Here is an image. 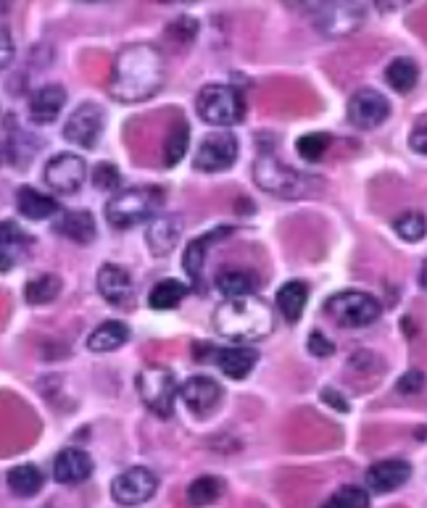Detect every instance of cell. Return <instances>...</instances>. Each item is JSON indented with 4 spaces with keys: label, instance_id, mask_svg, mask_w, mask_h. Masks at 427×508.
<instances>
[{
    "label": "cell",
    "instance_id": "1",
    "mask_svg": "<svg viewBox=\"0 0 427 508\" xmlns=\"http://www.w3.org/2000/svg\"><path fill=\"white\" fill-rule=\"evenodd\" d=\"M164 79L166 66L161 50L148 42H138L119 50L109 92L119 103H143L164 87Z\"/></svg>",
    "mask_w": 427,
    "mask_h": 508
},
{
    "label": "cell",
    "instance_id": "2",
    "mask_svg": "<svg viewBox=\"0 0 427 508\" xmlns=\"http://www.w3.org/2000/svg\"><path fill=\"white\" fill-rule=\"evenodd\" d=\"M211 324L227 340H264L272 335L274 311L259 295L227 298L217 306Z\"/></svg>",
    "mask_w": 427,
    "mask_h": 508
},
{
    "label": "cell",
    "instance_id": "3",
    "mask_svg": "<svg viewBox=\"0 0 427 508\" xmlns=\"http://www.w3.org/2000/svg\"><path fill=\"white\" fill-rule=\"evenodd\" d=\"M254 182L264 193H272V196L285 197V200H298V197L314 196L316 188H319L316 177L285 166L272 153H262V156L254 161Z\"/></svg>",
    "mask_w": 427,
    "mask_h": 508
},
{
    "label": "cell",
    "instance_id": "4",
    "mask_svg": "<svg viewBox=\"0 0 427 508\" xmlns=\"http://www.w3.org/2000/svg\"><path fill=\"white\" fill-rule=\"evenodd\" d=\"M161 203H164L161 188L140 185V188L119 190L106 203V222L114 230H129V227L151 219Z\"/></svg>",
    "mask_w": 427,
    "mask_h": 508
},
{
    "label": "cell",
    "instance_id": "5",
    "mask_svg": "<svg viewBox=\"0 0 427 508\" xmlns=\"http://www.w3.org/2000/svg\"><path fill=\"white\" fill-rule=\"evenodd\" d=\"M195 109L211 127H233L245 114L243 95L230 84H206L195 98Z\"/></svg>",
    "mask_w": 427,
    "mask_h": 508
},
{
    "label": "cell",
    "instance_id": "6",
    "mask_svg": "<svg viewBox=\"0 0 427 508\" xmlns=\"http://www.w3.org/2000/svg\"><path fill=\"white\" fill-rule=\"evenodd\" d=\"M380 303L375 295L369 293H361V290H346V293H338L333 295L327 303H325V313L346 327V329H361V327H369L380 319Z\"/></svg>",
    "mask_w": 427,
    "mask_h": 508
},
{
    "label": "cell",
    "instance_id": "7",
    "mask_svg": "<svg viewBox=\"0 0 427 508\" xmlns=\"http://www.w3.org/2000/svg\"><path fill=\"white\" fill-rule=\"evenodd\" d=\"M138 392L140 400L146 403L148 411H154L156 416H172L174 411V400H177V380L174 372L166 366H146L138 374Z\"/></svg>",
    "mask_w": 427,
    "mask_h": 508
},
{
    "label": "cell",
    "instance_id": "8",
    "mask_svg": "<svg viewBox=\"0 0 427 508\" xmlns=\"http://www.w3.org/2000/svg\"><path fill=\"white\" fill-rule=\"evenodd\" d=\"M235 161H237V137L230 129H214L198 143L193 166L203 174H217L230 169Z\"/></svg>",
    "mask_w": 427,
    "mask_h": 508
},
{
    "label": "cell",
    "instance_id": "9",
    "mask_svg": "<svg viewBox=\"0 0 427 508\" xmlns=\"http://www.w3.org/2000/svg\"><path fill=\"white\" fill-rule=\"evenodd\" d=\"M87 161L77 153H61L45 163V185L58 196H75L87 180Z\"/></svg>",
    "mask_w": 427,
    "mask_h": 508
},
{
    "label": "cell",
    "instance_id": "10",
    "mask_svg": "<svg viewBox=\"0 0 427 508\" xmlns=\"http://www.w3.org/2000/svg\"><path fill=\"white\" fill-rule=\"evenodd\" d=\"M156 487H158V477L154 471L146 467H132L114 479L111 495L119 506H140L154 498Z\"/></svg>",
    "mask_w": 427,
    "mask_h": 508
},
{
    "label": "cell",
    "instance_id": "11",
    "mask_svg": "<svg viewBox=\"0 0 427 508\" xmlns=\"http://www.w3.org/2000/svg\"><path fill=\"white\" fill-rule=\"evenodd\" d=\"M364 16H367V11L359 3H327V5L316 8L314 22L325 35L343 38V35H351L361 27Z\"/></svg>",
    "mask_w": 427,
    "mask_h": 508
},
{
    "label": "cell",
    "instance_id": "12",
    "mask_svg": "<svg viewBox=\"0 0 427 508\" xmlns=\"http://www.w3.org/2000/svg\"><path fill=\"white\" fill-rule=\"evenodd\" d=\"M349 121L356 129H378L390 117L388 98L372 87H361L351 95Z\"/></svg>",
    "mask_w": 427,
    "mask_h": 508
},
{
    "label": "cell",
    "instance_id": "13",
    "mask_svg": "<svg viewBox=\"0 0 427 508\" xmlns=\"http://www.w3.org/2000/svg\"><path fill=\"white\" fill-rule=\"evenodd\" d=\"M103 135V109L95 103H82L72 111L64 127V140L77 148H95Z\"/></svg>",
    "mask_w": 427,
    "mask_h": 508
},
{
    "label": "cell",
    "instance_id": "14",
    "mask_svg": "<svg viewBox=\"0 0 427 508\" xmlns=\"http://www.w3.org/2000/svg\"><path fill=\"white\" fill-rule=\"evenodd\" d=\"M180 398L185 400V406H188L191 414L203 419V416H209V414L217 411V406L222 400V385L217 380L206 377V374H198V377H191V380L182 382Z\"/></svg>",
    "mask_w": 427,
    "mask_h": 508
},
{
    "label": "cell",
    "instance_id": "15",
    "mask_svg": "<svg viewBox=\"0 0 427 508\" xmlns=\"http://www.w3.org/2000/svg\"><path fill=\"white\" fill-rule=\"evenodd\" d=\"M185 232V222L177 214H156L146 227V245L154 256H169Z\"/></svg>",
    "mask_w": 427,
    "mask_h": 508
},
{
    "label": "cell",
    "instance_id": "16",
    "mask_svg": "<svg viewBox=\"0 0 427 508\" xmlns=\"http://www.w3.org/2000/svg\"><path fill=\"white\" fill-rule=\"evenodd\" d=\"M3 148H5V163H11L16 169H24L27 163H32V158L38 156V140L16 124V117H5Z\"/></svg>",
    "mask_w": 427,
    "mask_h": 508
},
{
    "label": "cell",
    "instance_id": "17",
    "mask_svg": "<svg viewBox=\"0 0 427 508\" xmlns=\"http://www.w3.org/2000/svg\"><path fill=\"white\" fill-rule=\"evenodd\" d=\"M98 293L111 306H129V301H132V276L119 264H103L98 269Z\"/></svg>",
    "mask_w": 427,
    "mask_h": 508
},
{
    "label": "cell",
    "instance_id": "18",
    "mask_svg": "<svg viewBox=\"0 0 427 508\" xmlns=\"http://www.w3.org/2000/svg\"><path fill=\"white\" fill-rule=\"evenodd\" d=\"M412 477V467L401 459H388V461H378L367 469V487L375 493H393L398 487H404Z\"/></svg>",
    "mask_w": 427,
    "mask_h": 508
},
{
    "label": "cell",
    "instance_id": "19",
    "mask_svg": "<svg viewBox=\"0 0 427 508\" xmlns=\"http://www.w3.org/2000/svg\"><path fill=\"white\" fill-rule=\"evenodd\" d=\"M67 106V90L61 84H45L38 87L30 98V118L35 124H50L61 117Z\"/></svg>",
    "mask_w": 427,
    "mask_h": 508
},
{
    "label": "cell",
    "instance_id": "20",
    "mask_svg": "<svg viewBox=\"0 0 427 508\" xmlns=\"http://www.w3.org/2000/svg\"><path fill=\"white\" fill-rule=\"evenodd\" d=\"M90 474H93V459L79 448L61 451L53 461V479L61 485H79L90 479Z\"/></svg>",
    "mask_w": 427,
    "mask_h": 508
},
{
    "label": "cell",
    "instance_id": "21",
    "mask_svg": "<svg viewBox=\"0 0 427 508\" xmlns=\"http://www.w3.org/2000/svg\"><path fill=\"white\" fill-rule=\"evenodd\" d=\"M16 211L22 216L32 219V222H45V219L61 214L58 200L53 196L40 193L35 188H19V193H16Z\"/></svg>",
    "mask_w": 427,
    "mask_h": 508
},
{
    "label": "cell",
    "instance_id": "22",
    "mask_svg": "<svg viewBox=\"0 0 427 508\" xmlns=\"http://www.w3.org/2000/svg\"><path fill=\"white\" fill-rule=\"evenodd\" d=\"M56 232L77 242V245H87L95 240V219L90 211L77 208V211H61V216L56 219Z\"/></svg>",
    "mask_w": 427,
    "mask_h": 508
},
{
    "label": "cell",
    "instance_id": "23",
    "mask_svg": "<svg viewBox=\"0 0 427 508\" xmlns=\"http://www.w3.org/2000/svg\"><path fill=\"white\" fill-rule=\"evenodd\" d=\"M230 232H233V227H219V230H211L206 235H198L195 240H191V245L185 248V256H182V267H185V274L193 279V285H198V279H200L209 245L217 242V240H225Z\"/></svg>",
    "mask_w": 427,
    "mask_h": 508
},
{
    "label": "cell",
    "instance_id": "24",
    "mask_svg": "<svg viewBox=\"0 0 427 508\" xmlns=\"http://www.w3.org/2000/svg\"><path fill=\"white\" fill-rule=\"evenodd\" d=\"M219 372L230 380H245L251 374V369L256 366L259 361V353L254 348H243V346H235V348H225L214 355Z\"/></svg>",
    "mask_w": 427,
    "mask_h": 508
},
{
    "label": "cell",
    "instance_id": "25",
    "mask_svg": "<svg viewBox=\"0 0 427 508\" xmlns=\"http://www.w3.org/2000/svg\"><path fill=\"white\" fill-rule=\"evenodd\" d=\"M307 301H309V287L304 282H285L277 290V309L288 324H296L301 319Z\"/></svg>",
    "mask_w": 427,
    "mask_h": 508
},
{
    "label": "cell",
    "instance_id": "26",
    "mask_svg": "<svg viewBox=\"0 0 427 508\" xmlns=\"http://www.w3.org/2000/svg\"><path fill=\"white\" fill-rule=\"evenodd\" d=\"M129 340V329L121 321H103L87 337V348L93 353H111Z\"/></svg>",
    "mask_w": 427,
    "mask_h": 508
},
{
    "label": "cell",
    "instance_id": "27",
    "mask_svg": "<svg viewBox=\"0 0 427 508\" xmlns=\"http://www.w3.org/2000/svg\"><path fill=\"white\" fill-rule=\"evenodd\" d=\"M0 256H3V261H0V272L5 274L8 269H13L16 267V261H19V256H22V250L27 248V242H30V237L24 235L13 222H3L0 224Z\"/></svg>",
    "mask_w": 427,
    "mask_h": 508
},
{
    "label": "cell",
    "instance_id": "28",
    "mask_svg": "<svg viewBox=\"0 0 427 508\" xmlns=\"http://www.w3.org/2000/svg\"><path fill=\"white\" fill-rule=\"evenodd\" d=\"M5 485L19 498H32L42 487V471L35 464H19L5 474Z\"/></svg>",
    "mask_w": 427,
    "mask_h": 508
},
{
    "label": "cell",
    "instance_id": "29",
    "mask_svg": "<svg viewBox=\"0 0 427 508\" xmlns=\"http://www.w3.org/2000/svg\"><path fill=\"white\" fill-rule=\"evenodd\" d=\"M386 82H388L396 92H401V95L412 92L417 87V82H420V66L412 58L398 56V58H393L388 66H386Z\"/></svg>",
    "mask_w": 427,
    "mask_h": 508
},
{
    "label": "cell",
    "instance_id": "30",
    "mask_svg": "<svg viewBox=\"0 0 427 508\" xmlns=\"http://www.w3.org/2000/svg\"><path fill=\"white\" fill-rule=\"evenodd\" d=\"M188 285L180 279H161L158 285H154L151 295H148V306L156 311H169L177 309L182 303V298L188 295Z\"/></svg>",
    "mask_w": 427,
    "mask_h": 508
},
{
    "label": "cell",
    "instance_id": "31",
    "mask_svg": "<svg viewBox=\"0 0 427 508\" xmlns=\"http://www.w3.org/2000/svg\"><path fill=\"white\" fill-rule=\"evenodd\" d=\"M61 293V279L56 274H38L24 285V298L32 306H45L53 303Z\"/></svg>",
    "mask_w": 427,
    "mask_h": 508
},
{
    "label": "cell",
    "instance_id": "32",
    "mask_svg": "<svg viewBox=\"0 0 427 508\" xmlns=\"http://www.w3.org/2000/svg\"><path fill=\"white\" fill-rule=\"evenodd\" d=\"M225 495V482L219 477H198L188 487V504L193 508L211 506Z\"/></svg>",
    "mask_w": 427,
    "mask_h": 508
},
{
    "label": "cell",
    "instance_id": "33",
    "mask_svg": "<svg viewBox=\"0 0 427 508\" xmlns=\"http://www.w3.org/2000/svg\"><path fill=\"white\" fill-rule=\"evenodd\" d=\"M188 140H191V129L185 121L169 127L166 140H164V163L166 166H177L182 161L185 151H188Z\"/></svg>",
    "mask_w": 427,
    "mask_h": 508
},
{
    "label": "cell",
    "instance_id": "34",
    "mask_svg": "<svg viewBox=\"0 0 427 508\" xmlns=\"http://www.w3.org/2000/svg\"><path fill=\"white\" fill-rule=\"evenodd\" d=\"M217 287L225 298H243L254 295V276L243 269H227L217 276Z\"/></svg>",
    "mask_w": 427,
    "mask_h": 508
},
{
    "label": "cell",
    "instance_id": "35",
    "mask_svg": "<svg viewBox=\"0 0 427 508\" xmlns=\"http://www.w3.org/2000/svg\"><path fill=\"white\" fill-rule=\"evenodd\" d=\"M396 235L406 242H420L427 235V219L423 211H404L396 222H393Z\"/></svg>",
    "mask_w": 427,
    "mask_h": 508
},
{
    "label": "cell",
    "instance_id": "36",
    "mask_svg": "<svg viewBox=\"0 0 427 508\" xmlns=\"http://www.w3.org/2000/svg\"><path fill=\"white\" fill-rule=\"evenodd\" d=\"M322 508H369V495L364 487L349 485V487H341L338 493H333Z\"/></svg>",
    "mask_w": 427,
    "mask_h": 508
},
{
    "label": "cell",
    "instance_id": "37",
    "mask_svg": "<svg viewBox=\"0 0 427 508\" xmlns=\"http://www.w3.org/2000/svg\"><path fill=\"white\" fill-rule=\"evenodd\" d=\"M296 148H298V153L304 161H319V158L327 153V148H330V135H325V132H311V135H304V137H298V143H296Z\"/></svg>",
    "mask_w": 427,
    "mask_h": 508
},
{
    "label": "cell",
    "instance_id": "38",
    "mask_svg": "<svg viewBox=\"0 0 427 508\" xmlns=\"http://www.w3.org/2000/svg\"><path fill=\"white\" fill-rule=\"evenodd\" d=\"M93 185L98 188V190H103V193H119V185H121V174H119V169L114 163H98V166H93Z\"/></svg>",
    "mask_w": 427,
    "mask_h": 508
},
{
    "label": "cell",
    "instance_id": "39",
    "mask_svg": "<svg viewBox=\"0 0 427 508\" xmlns=\"http://www.w3.org/2000/svg\"><path fill=\"white\" fill-rule=\"evenodd\" d=\"M409 145H412L414 153L427 156V117H420L414 121V127L409 132Z\"/></svg>",
    "mask_w": 427,
    "mask_h": 508
},
{
    "label": "cell",
    "instance_id": "40",
    "mask_svg": "<svg viewBox=\"0 0 427 508\" xmlns=\"http://www.w3.org/2000/svg\"><path fill=\"white\" fill-rule=\"evenodd\" d=\"M423 388H425V374L420 369H409L398 380V392H404V395H414V392H420Z\"/></svg>",
    "mask_w": 427,
    "mask_h": 508
},
{
    "label": "cell",
    "instance_id": "41",
    "mask_svg": "<svg viewBox=\"0 0 427 508\" xmlns=\"http://www.w3.org/2000/svg\"><path fill=\"white\" fill-rule=\"evenodd\" d=\"M307 346H309L311 355H316V358H325V355H333V353H335V346H333L330 337H325L322 332H311Z\"/></svg>",
    "mask_w": 427,
    "mask_h": 508
},
{
    "label": "cell",
    "instance_id": "42",
    "mask_svg": "<svg viewBox=\"0 0 427 508\" xmlns=\"http://www.w3.org/2000/svg\"><path fill=\"white\" fill-rule=\"evenodd\" d=\"M322 400H325V403H330L335 411H349L351 408L349 400H346L341 392L335 390V388H325V390H322Z\"/></svg>",
    "mask_w": 427,
    "mask_h": 508
},
{
    "label": "cell",
    "instance_id": "43",
    "mask_svg": "<svg viewBox=\"0 0 427 508\" xmlns=\"http://www.w3.org/2000/svg\"><path fill=\"white\" fill-rule=\"evenodd\" d=\"M11 56H13V48H11V35L3 30V66L8 69V64H11Z\"/></svg>",
    "mask_w": 427,
    "mask_h": 508
},
{
    "label": "cell",
    "instance_id": "44",
    "mask_svg": "<svg viewBox=\"0 0 427 508\" xmlns=\"http://www.w3.org/2000/svg\"><path fill=\"white\" fill-rule=\"evenodd\" d=\"M420 287L427 293V258L423 261V269H420Z\"/></svg>",
    "mask_w": 427,
    "mask_h": 508
}]
</instances>
